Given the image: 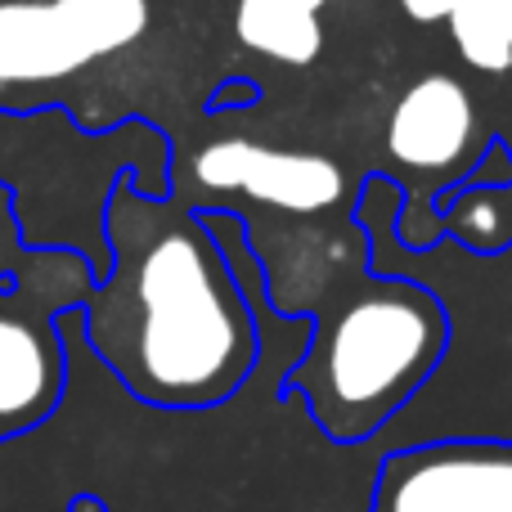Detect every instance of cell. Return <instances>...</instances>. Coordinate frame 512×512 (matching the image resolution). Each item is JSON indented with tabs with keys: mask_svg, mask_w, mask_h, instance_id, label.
Returning a JSON list of instances; mask_svg holds the SVG:
<instances>
[{
	"mask_svg": "<svg viewBox=\"0 0 512 512\" xmlns=\"http://www.w3.org/2000/svg\"><path fill=\"white\" fill-rule=\"evenodd\" d=\"M99 230L104 274L72 310L95 360L149 409L189 414L239 396L261 360V328L203 212L117 171Z\"/></svg>",
	"mask_w": 512,
	"mask_h": 512,
	"instance_id": "obj_1",
	"label": "cell"
},
{
	"mask_svg": "<svg viewBox=\"0 0 512 512\" xmlns=\"http://www.w3.org/2000/svg\"><path fill=\"white\" fill-rule=\"evenodd\" d=\"M306 355L283 373L279 400H301L328 445H364L423 391L450 351V310L427 283L373 274L369 252L328 279L324 301H301Z\"/></svg>",
	"mask_w": 512,
	"mask_h": 512,
	"instance_id": "obj_2",
	"label": "cell"
},
{
	"mask_svg": "<svg viewBox=\"0 0 512 512\" xmlns=\"http://www.w3.org/2000/svg\"><path fill=\"white\" fill-rule=\"evenodd\" d=\"M95 270L81 248L36 243L32 261L0 292V445L50 423L68 391L59 315L86 301Z\"/></svg>",
	"mask_w": 512,
	"mask_h": 512,
	"instance_id": "obj_3",
	"label": "cell"
},
{
	"mask_svg": "<svg viewBox=\"0 0 512 512\" xmlns=\"http://www.w3.org/2000/svg\"><path fill=\"white\" fill-rule=\"evenodd\" d=\"M149 27V0H0V117H32Z\"/></svg>",
	"mask_w": 512,
	"mask_h": 512,
	"instance_id": "obj_4",
	"label": "cell"
},
{
	"mask_svg": "<svg viewBox=\"0 0 512 512\" xmlns=\"http://www.w3.org/2000/svg\"><path fill=\"white\" fill-rule=\"evenodd\" d=\"M369 512H512V441L454 436L391 450Z\"/></svg>",
	"mask_w": 512,
	"mask_h": 512,
	"instance_id": "obj_5",
	"label": "cell"
},
{
	"mask_svg": "<svg viewBox=\"0 0 512 512\" xmlns=\"http://www.w3.org/2000/svg\"><path fill=\"white\" fill-rule=\"evenodd\" d=\"M194 180L212 194H239L261 207L288 216H319L342 203L346 171L328 153H297V149H265L256 140L230 135L198 149Z\"/></svg>",
	"mask_w": 512,
	"mask_h": 512,
	"instance_id": "obj_6",
	"label": "cell"
},
{
	"mask_svg": "<svg viewBox=\"0 0 512 512\" xmlns=\"http://www.w3.org/2000/svg\"><path fill=\"white\" fill-rule=\"evenodd\" d=\"M481 122L477 99L450 72H427L414 86L400 90L387 117V153L414 176L459 180L481 158Z\"/></svg>",
	"mask_w": 512,
	"mask_h": 512,
	"instance_id": "obj_7",
	"label": "cell"
},
{
	"mask_svg": "<svg viewBox=\"0 0 512 512\" xmlns=\"http://www.w3.org/2000/svg\"><path fill=\"white\" fill-rule=\"evenodd\" d=\"M234 36L243 41V50L283 63V68H310L324 54L319 14L288 5V0H239L234 5Z\"/></svg>",
	"mask_w": 512,
	"mask_h": 512,
	"instance_id": "obj_8",
	"label": "cell"
},
{
	"mask_svg": "<svg viewBox=\"0 0 512 512\" xmlns=\"http://www.w3.org/2000/svg\"><path fill=\"white\" fill-rule=\"evenodd\" d=\"M436 234H450L472 256H499L512 248V180L504 185H445L432 203Z\"/></svg>",
	"mask_w": 512,
	"mask_h": 512,
	"instance_id": "obj_9",
	"label": "cell"
},
{
	"mask_svg": "<svg viewBox=\"0 0 512 512\" xmlns=\"http://www.w3.org/2000/svg\"><path fill=\"white\" fill-rule=\"evenodd\" d=\"M450 41L459 59L477 72H512V0H454Z\"/></svg>",
	"mask_w": 512,
	"mask_h": 512,
	"instance_id": "obj_10",
	"label": "cell"
},
{
	"mask_svg": "<svg viewBox=\"0 0 512 512\" xmlns=\"http://www.w3.org/2000/svg\"><path fill=\"white\" fill-rule=\"evenodd\" d=\"M32 248L23 230V216H18V194L9 180H0V274H18L32 261Z\"/></svg>",
	"mask_w": 512,
	"mask_h": 512,
	"instance_id": "obj_11",
	"label": "cell"
},
{
	"mask_svg": "<svg viewBox=\"0 0 512 512\" xmlns=\"http://www.w3.org/2000/svg\"><path fill=\"white\" fill-rule=\"evenodd\" d=\"M256 99H261V86L256 81H225V86L212 90V99H207V113H225V108H252Z\"/></svg>",
	"mask_w": 512,
	"mask_h": 512,
	"instance_id": "obj_12",
	"label": "cell"
},
{
	"mask_svg": "<svg viewBox=\"0 0 512 512\" xmlns=\"http://www.w3.org/2000/svg\"><path fill=\"white\" fill-rule=\"evenodd\" d=\"M396 5H400V14H405L409 23L432 27V23H445V18H450L454 0H396Z\"/></svg>",
	"mask_w": 512,
	"mask_h": 512,
	"instance_id": "obj_13",
	"label": "cell"
},
{
	"mask_svg": "<svg viewBox=\"0 0 512 512\" xmlns=\"http://www.w3.org/2000/svg\"><path fill=\"white\" fill-rule=\"evenodd\" d=\"M68 512H108V504H104L99 495H72Z\"/></svg>",
	"mask_w": 512,
	"mask_h": 512,
	"instance_id": "obj_14",
	"label": "cell"
},
{
	"mask_svg": "<svg viewBox=\"0 0 512 512\" xmlns=\"http://www.w3.org/2000/svg\"><path fill=\"white\" fill-rule=\"evenodd\" d=\"M288 5H301V9H310V14H319V9H324L328 0H288Z\"/></svg>",
	"mask_w": 512,
	"mask_h": 512,
	"instance_id": "obj_15",
	"label": "cell"
}]
</instances>
